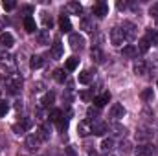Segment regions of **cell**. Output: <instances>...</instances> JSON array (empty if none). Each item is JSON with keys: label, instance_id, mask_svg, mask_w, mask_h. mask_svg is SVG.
Wrapping results in <instances>:
<instances>
[{"label": "cell", "instance_id": "cell-1", "mask_svg": "<svg viewBox=\"0 0 158 156\" xmlns=\"http://www.w3.org/2000/svg\"><path fill=\"white\" fill-rule=\"evenodd\" d=\"M22 84H24V81H22V77L19 74H15V72L7 74V77H6V88H7L9 94H15L17 96L22 90Z\"/></svg>", "mask_w": 158, "mask_h": 156}, {"label": "cell", "instance_id": "cell-2", "mask_svg": "<svg viewBox=\"0 0 158 156\" xmlns=\"http://www.w3.org/2000/svg\"><path fill=\"white\" fill-rule=\"evenodd\" d=\"M136 24H132V22H129V20H125L123 22V26H121V31H123V35H125V40H134L136 39Z\"/></svg>", "mask_w": 158, "mask_h": 156}, {"label": "cell", "instance_id": "cell-3", "mask_svg": "<svg viewBox=\"0 0 158 156\" xmlns=\"http://www.w3.org/2000/svg\"><path fill=\"white\" fill-rule=\"evenodd\" d=\"M31 127H33V119H31V117H22L20 123H15V125H13V130H15L17 134H24V132H28Z\"/></svg>", "mask_w": 158, "mask_h": 156}, {"label": "cell", "instance_id": "cell-4", "mask_svg": "<svg viewBox=\"0 0 158 156\" xmlns=\"http://www.w3.org/2000/svg\"><path fill=\"white\" fill-rule=\"evenodd\" d=\"M109 37H110V42H112L114 46H121V44L125 42V35H123L121 28H118V26L110 30V35H109Z\"/></svg>", "mask_w": 158, "mask_h": 156}, {"label": "cell", "instance_id": "cell-5", "mask_svg": "<svg viewBox=\"0 0 158 156\" xmlns=\"http://www.w3.org/2000/svg\"><path fill=\"white\" fill-rule=\"evenodd\" d=\"M68 42H70V48L72 50H83L85 48V37L79 35V33H70Z\"/></svg>", "mask_w": 158, "mask_h": 156}, {"label": "cell", "instance_id": "cell-6", "mask_svg": "<svg viewBox=\"0 0 158 156\" xmlns=\"http://www.w3.org/2000/svg\"><path fill=\"white\" fill-rule=\"evenodd\" d=\"M92 13H94L98 18H103V17H107V15H109V4H107V2H98V4H94V7H92Z\"/></svg>", "mask_w": 158, "mask_h": 156}, {"label": "cell", "instance_id": "cell-7", "mask_svg": "<svg viewBox=\"0 0 158 156\" xmlns=\"http://www.w3.org/2000/svg\"><path fill=\"white\" fill-rule=\"evenodd\" d=\"M77 134L81 138H86L88 134H92V121H88V119H83V121H79L77 125Z\"/></svg>", "mask_w": 158, "mask_h": 156}, {"label": "cell", "instance_id": "cell-8", "mask_svg": "<svg viewBox=\"0 0 158 156\" xmlns=\"http://www.w3.org/2000/svg\"><path fill=\"white\" fill-rule=\"evenodd\" d=\"M109 116L112 117L114 121H119L121 117L125 116V109H123V105H119V103H114V105L110 107V110H109Z\"/></svg>", "mask_w": 158, "mask_h": 156}, {"label": "cell", "instance_id": "cell-9", "mask_svg": "<svg viewBox=\"0 0 158 156\" xmlns=\"http://www.w3.org/2000/svg\"><path fill=\"white\" fill-rule=\"evenodd\" d=\"M40 143H42V140L39 138V134H37V132H33V134H30V136L26 138V145H28V149H30V151L39 149Z\"/></svg>", "mask_w": 158, "mask_h": 156}, {"label": "cell", "instance_id": "cell-10", "mask_svg": "<svg viewBox=\"0 0 158 156\" xmlns=\"http://www.w3.org/2000/svg\"><path fill=\"white\" fill-rule=\"evenodd\" d=\"M105 132H109V125L107 123H103V121H92V134H96V136H103Z\"/></svg>", "mask_w": 158, "mask_h": 156}, {"label": "cell", "instance_id": "cell-11", "mask_svg": "<svg viewBox=\"0 0 158 156\" xmlns=\"http://www.w3.org/2000/svg\"><path fill=\"white\" fill-rule=\"evenodd\" d=\"M155 154V147L151 143H142L136 147V156H153Z\"/></svg>", "mask_w": 158, "mask_h": 156}, {"label": "cell", "instance_id": "cell-12", "mask_svg": "<svg viewBox=\"0 0 158 156\" xmlns=\"http://www.w3.org/2000/svg\"><path fill=\"white\" fill-rule=\"evenodd\" d=\"M90 55H92V61H94V63H98V64H101V63L105 61V53H103V50H101L99 46H92Z\"/></svg>", "mask_w": 158, "mask_h": 156}, {"label": "cell", "instance_id": "cell-13", "mask_svg": "<svg viewBox=\"0 0 158 156\" xmlns=\"http://www.w3.org/2000/svg\"><path fill=\"white\" fill-rule=\"evenodd\" d=\"M121 55H123V57H127V59H134V57L138 55V48H136V46H132V44H127V46H123V48H121Z\"/></svg>", "mask_w": 158, "mask_h": 156}, {"label": "cell", "instance_id": "cell-14", "mask_svg": "<svg viewBox=\"0 0 158 156\" xmlns=\"http://www.w3.org/2000/svg\"><path fill=\"white\" fill-rule=\"evenodd\" d=\"M59 28H61L63 33H70V30H72V22H70V18H68L66 15H61V17H59Z\"/></svg>", "mask_w": 158, "mask_h": 156}, {"label": "cell", "instance_id": "cell-15", "mask_svg": "<svg viewBox=\"0 0 158 156\" xmlns=\"http://www.w3.org/2000/svg\"><path fill=\"white\" fill-rule=\"evenodd\" d=\"M109 101H110V94H109V92H103L101 96L94 97V105H96L98 109H103V107H105Z\"/></svg>", "mask_w": 158, "mask_h": 156}, {"label": "cell", "instance_id": "cell-16", "mask_svg": "<svg viewBox=\"0 0 158 156\" xmlns=\"http://www.w3.org/2000/svg\"><path fill=\"white\" fill-rule=\"evenodd\" d=\"M0 68L13 70V68H15V61H13V57H11V55H7V53H4V55L0 57Z\"/></svg>", "mask_w": 158, "mask_h": 156}, {"label": "cell", "instance_id": "cell-17", "mask_svg": "<svg viewBox=\"0 0 158 156\" xmlns=\"http://www.w3.org/2000/svg\"><path fill=\"white\" fill-rule=\"evenodd\" d=\"M0 44H2V46H6V48H11V46L15 44L13 35H11L9 31H2V33H0Z\"/></svg>", "mask_w": 158, "mask_h": 156}, {"label": "cell", "instance_id": "cell-18", "mask_svg": "<svg viewBox=\"0 0 158 156\" xmlns=\"http://www.w3.org/2000/svg\"><path fill=\"white\" fill-rule=\"evenodd\" d=\"M35 39H37V42L42 44V46L50 44V30H39L37 35H35Z\"/></svg>", "mask_w": 158, "mask_h": 156}, {"label": "cell", "instance_id": "cell-19", "mask_svg": "<svg viewBox=\"0 0 158 156\" xmlns=\"http://www.w3.org/2000/svg\"><path fill=\"white\" fill-rule=\"evenodd\" d=\"M24 30H26L28 33H33V31L37 30V24H35V18H33V17H30V15L24 17Z\"/></svg>", "mask_w": 158, "mask_h": 156}, {"label": "cell", "instance_id": "cell-20", "mask_svg": "<svg viewBox=\"0 0 158 156\" xmlns=\"http://www.w3.org/2000/svg\"><path fill=\"white\" fill-rule=\"evenodd\" d=\"M134 74L136 76H143L145 72H147V64H145V61L143 59H138V61H134Z\"/></svg>", "mask_w": 158, "mask_h": 156}, {"label": "cell", "instance_id": "cell-21", "mask_svg": "<svg viewBox=\"0 0 158 156\" xmlns=\"http://www.w3.org/2000/svg\"><path fill=\"white\" fill-rule=\"evenodd\" d=\"M92 77H94V74H92L90 70H83L77 76V81L81 84H90V83H92Z\"/></svg>", "mask_w": 158, "mask_h": 156}, {"label": "cell", "instance_id": "cell-22", "mask_svg": "<svg viewBox=\"0 0 158 156\" xmlns=\"http://www.w3.org/2000/svg\"><path fill=\"white\" fill-rule=\"evenodd\" d=\"M52 57L53 59H61L63 57V42L61 40L53 42V46H52Z\"/></svg>", "mask_w": 158, "mask_h": 156}, {"label": "cell", "instance_id": "cell-23", "mask_svg": "<svg viewBox=\"0 0 158 156\" xmlns=\"http://www.w3.org/2000/svg\"><path fill=\"white\" fill-rule=\"evenodd\" d=\"M112 149H114V138H105L101 142V153L109 154V153H112Z\"/></svg>", "mask_w": 158, "mask_h": 156}, {"label": "cell", "instance_id": "cell-24", "mask_svg": "<svg viewBox=\"0 0 158 156\" xmlns=\"http://www.w3.org/2000/svg\"><path fill=\"white\" fill-rule=\"evenodd\" d=\"M81 30H85V31H94L96 28H94V20L90 18V17H81Z\"/></svg>", "mask_w": 158, "mask_h": 156}, {"label": "cell", "instance_id": "cell-25", "mask_svg": "<svg viewBox=\"0 0 158 156\" xmlns=\"http://www.w3.org/2000/svg\"><path fill=\"white\" fill-rule=\"evenodd\" d=\"M53 101H55V94H53V92H46L40 103H42V107H44V109H50V107L53 105Z\"/></svg>", "mask_w": 158, "mask_h": 156}, {"label": "cell", "instance_id": "cell-26", "mask_svg": "<svg viewBox=\"0 0 158 156\" xmlns=\"http://www.w3.org/2000/svg\"><path fill=\"white\" fill-rule=\"evenodd\" d=\"M145 40H147L149 44H153V46L158 44V31L156 30H153V28L147 30V31H145Z\"/></svg>", "mask_w": 158, "mask_h": 156}, {"label": "cell", "instance_id": "cell-27", "mask_svg": "<svg viewBox=\"0 0 158 156\" xmlns=\"http://www.w3.org/2000/svg\"><path fill=\"white\" fill-rule=\"evenodd\" d=\"M42 66H44V59H42L40 55H33V57L30 59V68L37 70V68H42Z\"/></svg>", "mask_w": 158, "mask_h": 156}, {"label": "cell", "instance_id": "cell-28", "mask_svg": "<svg viewBox=\"0 0 158 156\" xmlns=\"http://www.w3.org/2000/svg\"><path fill=\"white\" fill-rule=\"evenodd\" d=\"M40 20H42V24H44V30H50V28L53 26V18H52L46 11L40 13Z\"/></svg>", "mask_w": 158, "mask_h": 156}, {"label": "cell", "instance_id": "cell-29", "mask_svg": "<svg viewBox=\"0 0 158 156\" xmlns=\"http://www.w3.org/2000/svg\"><path fill=\"white\" fill-rule=\"evenodd\" d=\"M37 134H39V138L42 142L50 140V127H48V125H40V129L37 130Z\"/></svg>", "mask_w": 158, "mask_h": 156}, {"label": "cell", "instance_id": "cell-30", "mask_svg": "<svg viewBox=\"0 0 158 156\" xmlns=\"http://www.w3.org/2000/svg\"><path fill=\"white\" fill-rule=\"evenodd\" d=\"M77 64H79V59H77V57H68L64 66H66V70H68V72H74V70L77 68Z\"/></svg>", "mask_w": 158, "mask_h": 156}, {"label": "cell", "instance_id": "cell-31", "mask_svg": "<svg viewBox=\"0 0 158 156\" xmlns=\"http://www.w3.org/2000/svg\"><path fill=\"white\" fill-rule=\"evenodd\" d=\"M48 117H50L53 123H57V121L63 117V112H61L59 109H52V110H48Z\"/></svg>", "mask_w": 158, "mask_h": 156}, {"label": "cell", "instance_id": "cell-32", "mask_svg": "<svg viewBox=\"0 0 158 156\" xmlns=\"http://www.w3.org/2000/svg\"><path fill=\"white\" fill-rule=\"evenodd\" d=\"M68 9L74 13V15H81L83 13V6L79 2H68Z\"/></svg>", "mask_w": 158, "mask_h": 156}, {"label": "cell", "instance_id": "cell-33", "mask_svg": "<svg viewBox=\"0 0 158 156\" xmlns=\"http://www.w3.org/2000/svg\"><path fill=\"white\" fill-rule=\"evenodd\" d=\"M68 123H70V117H66V116H63L59 121H57V129L61 130V132H64L66 129H68Z\"/></svg>", "mask_w": 158, "mask_h": 156}, {"label": "cell", "instance_id": "cell-34", "mask_svg": "<svg viewBox=\"0 0 158 156\" xmlns=\"http://www.w3.org/2000/svg\"><path fill=\"white\" fill-rule=\"evenodd\" d=\"M131 151H132L131 143H129L127 140H121V143H119V153H121V154H129Z\"/></svg>", "mask_w": 158, "mask_h": 156}, {"label": "cell", "instance_id": "cell-35", "mask_svg": "<svg viewBox=\"0 0 158 156\" xmlns=\"http://www.w3.org/2000/svg\"><path fill=\"white\" fill-rule=\"evenodd\" d=\"M86 116H88V121H96V117L99 116V109H98V107H96V109L90 107V109L86 110Z\"/></svg>", "mask_w": 158, "mask_h": 156}, {"label": "cell", "instance_id": "cell-36", "mask_svg": "<svg viewBox=\"0 0 158 156\" xmlns=\"http://www.w3.org/2000/svg\"><path fill=\"white\" fill-rule=\"evenodd\" d=\"M53 79H55L57 83H64V81H66V74H64V70H61V68L55 70V72H53Z\"/></svg>", "mask_w": 158, "mask_h": 156}, {"label": "cell", "instance_id": "cell-37", "mask_svg": "<svg viewBox=\"0 0 158 156\" xmlns=\"http://www.w3.org/2000/svg\"><path fill=\"white\" fill-rule=\"evenodd\" d=\"M149 46H151V44L145 40V37H143V39H140V42H138V51H140V53H145V51L149 50Z\"/></svg>", "mask_w": 158, "mask_h": 156}, {"label": "cell", "instance_id": "cell-38", "mask_svg": "<svg viewBox=\"0 0 158 156\" xmlns=\"http://www.w3.org/2000/svg\"><path fill=\"white\" fill-rule=\"evenodd\" d=\"M142 99H145V101H153V99H155L153 88H145V90L142 92Z\"/></svg>", "mask_w": 158, "mask_h": 156}, {"label": "cell", "instance_id": "cell-39", "mask_svg": "<svg viewBox=\"0 0 158 156\" xmlns=\"http://www.w3.org/2000/svg\"><path fill=\"white\" fill-rule=\"evenodd\" d=\"M2 7H4L6 11H11V9L17 7V2H15V0H7V2L4 0V2H2Z\"/></svg>", "mask_w": 158, "mask_h": 156}, {"label": "cell", "instance_id": "cell-40", "mask_svg": "<svg viewBox=\"0 0 158 156\" xmlns=\"http://www.w3.org/2000/svg\"><path fill=\"white\" fill-rule=\"evenodd\" d=\"M7 110H9V105H7V101L0 99V117L6 116V114H7Z\"/></svg>", "mask_w": 158, "mask_h": 156}, {"label": "cell", "instance_id": "cell-41", "mask_svg": "<svg viewBox=\"0 0 158 156\" xmlns=\"http://www.w3.org/2000/svg\"><path fill=\"white\" fill-rule=\"evenodd\" d=\"M79 96H81V99H83V101H86V103H88V101L92 99V90H85V92H81Z\"/></svg>", "mask_w": 158, "mask_h": 156}, {"label": "cell", "instance_id": "cell-42", "mask_svg": "<svg viewBox=\"0 0 158 156\" xmlns=\"http://www.w3.org/2000/svg\"><path fill=\"white\" fill-rule=\"evenodd\" d=\"M149 15H151V17H155V18L158 20V4H153V6H151V9H149Z\"/></svg>", "mask_w": 158, "mask_h": 156}, {"label": "cell", "instance_id": "cell-43", "mask_svg": "<svg viewBox=\"0 0 158 156\" xmlns=\"http://www.w3.org/2000/svg\"><path fill=\"white\" fill-rule=\"evenodd\" d=\"M37 114H39V119H46V117H48V112L44 110V107L37 109Z\"/></svg>", "mask_w": 158, "mask_h": 156}, {"label": "cell", "instance_id": "cell-44", "mask_svg": "<svg viewBox=\"0 0 158 156\" xmlns=\"http://www.w3.org/2000/svg\"><path fill=\"white\" fill-rule=\"evenodd\" d=\"M118 7H119V9H125V7H127V4H125V2H118Z\"/></svg>", "mask_w": 158, "mask_h": 156}, {"label": "cell", "instance_id": "cell-45", "mask_svg": "<svg viewBox=\"0 0 158 156\" xmlns=\"http://www.w3.org/2000/svg\"><path fill=\"white\" fill-rule=\"evenodd\" d=\"M66 154H68V156H74L76 153H74V149H70V147H68V151H66Z\"/></svg>", "mask_w": 158, "mask_h": 156}, {"label": "cell", "instance_id": "cell-46", "mask_svg": "<svg viewBox=\"0 0 158 156\" xmlns=\"http://www.w3.org/2000/svg\"><path fill=\"white\" fill-rule=\"evenodd\" d=\"M156 24H158V20H156Z\"/></svg>", "mask_w": 158, "mask_h": 156}]
</instances>
